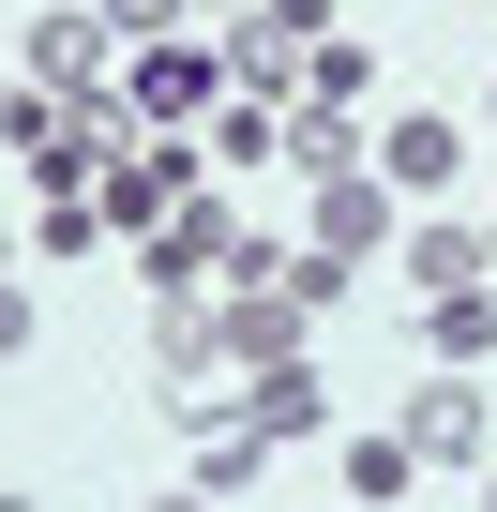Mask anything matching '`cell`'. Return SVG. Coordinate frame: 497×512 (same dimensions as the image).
<instances>
[{
    "label": "cell",
    "instance_id": "cell-27",
    "mask_svg": "<svg viewBox=\"0 0 497 512\" xmlns=\"http://www.w3.org/2000/svg\"><path fill=\"white\" fill-rule=\"evenodd\" d=\"M317 512H347V497H317Z\"/></svg>",
    "mask_w": 497,
    "mask_h": 512
},
{
    "label": "cell",
    "instance_id": "cell-13",
    "mask_svg": "<svg viewBox=\"0 0 497 512\" xmlns=\"http://www.w3.org/2000/svg\"><path fill=\"white\" fill-rule=\"evenodd\" d=\"M211 61H226V91H257V106H302V46H272L257 16H226V46H211Z\"/></svg>",
    "mask_w": 497,
    "mask_h": 512
},
{
    "label": "cell",
    "instance_id": "cell-1",
    "mask_svg": "<svg viewBox=\"0 0 497 512\" xmlns=\"http://www.w3.org/2000/svg\"><path fill=\"white\" fill-rule=\"evenodd\" d=\"M377 181H392L407 211H437V196L467 181V121H452V106H392V121H377Z\"/></svg>",
    "mask_w": 497,
    "mask_h": 512
},
{
    "label": "cell",
    "instance_id": "cell-5",
    "mask_svg": "<svg viewBox=\"0 0 497 512\" xmlns=\"http://www.w3.org/2000/svg\"><path fill=\"white\" fill-rule=\"evenodd\" d=\"M392 272H407L422 302H452V287H497V241H482L467 211H407V241H392Z\"/></svg>",
    "mask_w": 497,
    "mask_h": 512
},
{
    "label": "cell",
    "instance_id": "cell-20",
    "mask_svg": "<svg viewBox=\"0 0 497 512\" xmlns=\"http://www.w3.org/2000/svg\"><path fill=\"white\" fill-rule=\"evenodd\" d=\"M257 31H272V46H332V31H347V0H257Z\"/></svg>",
    "mask_w": 497,
    "mask_h": 512
},
{
    "label": "cell",
    "instance_id": "cell-9",
    "mask_svg": "<svg viewBox=\"0 0 497 512\" xmlns=\"http://www.w3.org/2000/svg\"><path fill=\"white\" fill-rule=\"evenodd\" d=\"M16 61H31L46 91H106V61H121V46H106L91 0H76V16H31V31H16Z\"/></svg>",
    "mask_w": 497,
    "mask_h": 512
},
{
    "label": "cell",
    "instance_id": "cell-16",
    "mask_svg": "<svg viewBox=\"0 0 497 512\" xmlns=\"http://www.w3.org/2000/svg\"><path fill=\"white\" fill-rule=\"evenodd\" d=\"M362 91H377V61H362V31H332V46H302V106H347V121H362Z\"/></svg>",
    "mask_w": 497,
    "mask_h": 512
},
{
    "label": "cell",
    "instance_id": "cell-8",
    "mask_svg": "<svg viewBox=\"0 0 497 512\" xmlns=\"http://www.w3.org/2000/svg\"><path fill=\"white\" fill-rule=\"evenodd\" d=\"M241 422H257L272 452H287V437H332V377H317V362H257V377H241Z\"/></svg>",
    "mask_w": 497,
    "mask_h": 512
},
{
    "label": "cell",
    "instance_id": "cell-24",
    "mask_svg": "<svg viewBox=\"0 0 497 512\" xmlns=\"http://www.w3.org/2000/svg\"><path fill=\"white\" fill-rule=\"evenodd\" d=\"M0 512H46V497H16V482H0Z\"/></svg>",
    "mask_w": 497,
    "mask_h": 512
},
{
    "label": "cell",
    "instance_id": "cell-18",
    "mask_svg": "<svg viewBox=\"0 0 497 512\" xmlns=\"http://www.w3.org/2000/svg\"><path fill=\"white\" fill-rule=\"evenodd\" d=\"M272 287H287V302H302V317H332V302H347V287H362V272H347V256H317V241H302V256H287V272H272Z\"/></svg>",
    "mask_w": 497,
    "mask_h": 512
},
{
    "label": "cell",
    "instance_id": "cell-14",
    "mask_svg": "<svg viewBox=\"0 0 497 512\" xmlns=\"http://www.w3.org/2000/svg\"><path fill=\"white\" fill-rule=\"evenodd\" d=\"M287 166H302V181H347V166H377V136H362L347 106H287Z\"/></svg>",
    "mask_w": 497,
    "mask_h": 512
},
{
    "label": "cell",
    "instance_id": "cell-6",
    "mask_svg": "<svg viewBox=\"0 0 497 512\" xmlns=\"http://www.w3.org/2000/svg\"><path fill=\"white\" fill-rule=\"evenodd\" d=\"M407 452H422V467H482V452H497L482 377H422V392H407Z\"/></svg>",
    "mask_w": 497,
    "mask_h": 512
},
{
    "label": "cell",
    "instance_id": "cell-21",
    "mask_svg": "<svg viewBox=\"0 0 497 512\" xmlns=\"http://www.w3.org/2000/svg\"><path fill=\"white\" fill-rule=\"evenodd\" d=\"M46 347V317H31V287H0V362H31Z\"/></svg>",
    "mask_w": 497,
    "mask_h": 512
},
{
    "label": "cell",
    "instance_id": "cell-3",
    "mask_svg": "<svg viewBox=\"0 0 497 512\" xmlns=\"http://www.w3.org/2000/svg\"><path fill=\"white\" fill-rule=\"evenodd\" d=\"M302 241L362 272V256H392V241H407V196H392L377 166H347V181H317V226H302Z\"/></svg>",
    "mask_w": 497,
    "mask_h": 512
},
{
    "label": "cell",
    "instance_id": "cell-7",
    "mask_svg": "<svg viewBox=\"0 0 497 512\" xmlns=\"http://www.w3.org/2000/svg\"><path fill=\"white\" fill-rule=\"evenodd\" d=\"M211 317H226V362H241V377H257V362H317V317H302L287 287H226Z\"/></svg>",
    "mask_w": 497,
    "mask_h": 512
},
{
    "label": "cell",
    "instance_id": "cell-2",
    "mask_svg": "<svg viewBox=\"0 0 497 512\" xmlns=\"http://www.w3.org/2000/svg\"><path fill=\"white\" fill-rule=\"evenodd\" d=\"M121 106H136V136L211 121V106H226V61H211V46H136V61H121Z\"/></svg>",
    "mask_w": 497,
    "mask_h": 512
},
{
    "label": "cell",
    "instance_id": "cell-4",
    "mask_svg": "<svg viewBox=\"0 0 497 512\" xmlns=\"http://www.w3.org/2000/svg\"><path fill=\"white\" fill-rule=\"evenodd\" d=\"M226 377H241V362H226V317H211V302H166V317H151V392L226 407Z\"/></svg>",
    "mask_w": 497,
    "mask_h": 512
},
{
    "label": "cell",
    "instance_id": "cell-15",
    "mask_svg": "<svg viewBox=\"0 0 497 512\" xmlns=\"http://www.w3.org/2000/svg\"><path fill=\"white\" fill-rule=\"evenodd\" d=\"M196 151H211V166H272V151H287V106H257V91H226Z\"/></svg>",
    "mask_w": 497,
    "mask_h": 512
},
{
    "label": "cell",
    "instance_id": "cell-12",
    "mask_svg": "<svg viewBox=\"0 0 497 512\" xmlns=\"http://www.w3.org/2000/svg\"><path fill=\"white\" fill-rule=\"evenodd\" d=\"M422 362H437V377H482V362H497V287L422 302Z\"/></svg>",
    "mask_w": 497,
    "mask_h": 512
},
{
    "label": "cell",
    "instance_id": "cell-25",
    "mask_svg": "<svg viewBox=\"0 0 497 512\" xmlns=\"http://www.w3.org/2000/svg\"><path fill=\"white\" fill-rule=\"evenodd\" d=\"M482 512H497V452H482Z\"/></svg>",
    "mask_w": 497,
    "mask_h": 512
},
{
    "label": "cell",
    "instance_id": "cell-19",
    "mask_svg": "<svg viewBox=\"0 0 497 512\" xmlns=\"http://www.w3.org/2000/svg\"><path fill=\"white\" fill-rule=\"evenodd\" d=\"M91 241H121L91 196H46V226H31V256H91Z\"/></svg>",
    "mask_w": 497,
    "mask_h": 512
},
{
    "label": "cell",
    "instance_id": "cell-23",
    "mask_svg": "<svg viewBox=\"0 0 497 512\" xmlns=\"http://www.w3.org/2000/svg\"><path fill=\"white\" fill-rule=\"evenodd\" d=\"M0 287H16V226H0Z\"/></svg>",
    "mask_w": 497,
    "mask_h": 512
},
{
    "label": "cell",
    "instance_id": "cell-10",
    "mask_svg": "<svg viewBox=\"0 0 497 512\" xmlns=\"http://www.w3.org/2000/svg\"><path fill=\"white\" fill-rule=\"evenodd\" d=\"M332 482H347V512H392V497L422 482V452H407V422H347V437H332Z\"/></svg>",
    "mask_w": 497,
    "mask_h": 512
},
{
    "label": "cell",
    "instance_id": "cell-22",
    "mask_svg": "<svg viewBox=\"0 0 497 512\" xmlns=\"http://www.w3.org/2000/svg\"><path fill=\"white\" fill-rule=\"evenodd\" d=\"M136 512H226V497H196V482H166V497H136Z\"/></svg>",
    "mask_w": 497,
    "mask_h": 512
},
{
    "label": "cell",
    "instance_id": "cell-11",
    "mask_svg": "<svg viewBox=\"0 0 497 512\" xmlns=\"http://www.w3.org/2000/svg\"><path fill=\"white\" fill-rule=\"evenodd\" d=\"M181 482H196V497H257V482H272V437L241 422V407H196V467H181Z\"/></svg>",
    "mask_w": 497,
    "mask_h": 512
},
{
    "label": "cell",
    "instance_id": "cell-28",
    "mask_svg": "<svg viewBox=\"0 0 497 512\" xmlns=\"http://www.w3.org/2000/svg\"><path fill=\"white\" fill-rule=\"evenodd\" d=\"M482 241H497V226H482Z\"/></svg>",
    "mask_w": 497,
    "mask_h": 512
},
{
    "label": "cell",
    "instance_id": "cell-17",
    "mask_svg": "<svg viewBox=\"0 0 497 512\" xmlns=\"http://www.w3.org/2000/svg\"><path fill=\"white\" fill-rule=\"evenodd\" d=\"M91 16H106V46L136 61V46H181V31L211 16V0H91Z\"/></svg>",
    "mask_w": 497,
    "mask_h": 512
},
{
    "label": "cell",
    "instance_id": "cell-26",
    "mask_svg": "<svg viewBox=\"0 0 497 512\" xmlns=\"http://www.w3.org/2000/svg\"><path fill=\"white\" fill-rule=\"evenodd\" d=\"M482 136H497V91H482Z\"/></svg>",
    "mask_w": 497,
    "mask_h": 512
}]
</instances>
